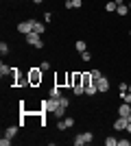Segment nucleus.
I'll return each mask as SVG.
<instances>
[{
	"mask_svg": "<svg viewBox=\"0 0 131 146\" xmlns=\"http://www.w3.org/2000/svg\"><path fill=\"white\" fill-rule=\"evenodd\" d=\"M44 79V70L42 68H31L29 70V81H31V87H37Z\"/></svg>",
	"mask_w": 131,
	"mask_h": 146,
	"instance_id": "1",
	"label": "nucleus"
},
{
	"mask_svg": "<svg viewBox=\"0 0 131 146\" xmlns=\"http://www.w3.org/2000/svg\"><path fill=\"white\" fill-rule=\"evenodd\" d=\"M94 140V133L92 131H85V133H79L74 137V146H83V144H90Z\"/></svg>",
	"mask_w": 131,
	"mask_h": 146,
	"instance_id": "2",
	"label": "nucleus"
},
{
	"mask_svg": "<svg viewBox=\"0 0 131 146\" xmlns=\"http://www.w3.org/2000/svg\"><path fill=\"white\" fill-rule=\"evenodd\" d=\"M59 107V98H46L42 103V111H50V113H55V109Z\"/></svg>",
	"mask_w": 131,
	"mask_h": 146,
	"instance_id": "3",
	"label": "nucleus"
},
{
	"mask_svg": "<svg viewBox=\"0 0 131 146\" xmlns=\"http://www.w3.org/2000/svg\"><path fill=\"white\" fill-rule=\"evenodd\" d=\"M26 42L31 44L33 48H37V50H42V48H44V42H42V39H39V35H37V33H35V31L26 35Z\"/></svg>",
	"mask_w": 131,
	"mask_h": 146,
	"instance_id": "4",
	"label": "nucleus"
},
{
	"mask_svg": "<svg viewBox=\"0 0 131 146\" xmlns=\"http://www.w3.org/2000/svg\"><path fill=\"white\" fill-rule=\"evenodd\" d=\"M33 22H35V20H24V22H20L18 24V33H22V35L33 33Z\"/></svg>",
	"mask_w": 131,
	"mask_h": 146,
	"instance_id": "5",
	"label": "nucleus"
},
{
	"mask_svg": "<svg viewBox=\"0 0 131 146\" xmlns=\"http://www.w3.org/2000/svg\"><path fill=\"white\" fill-rule=\"evenodd\" d=\"M70 127H74V118H61V120L57 122V129H59V131H66V129H70Z\"/></svg>",
	"mask_w": 131,
	"mask_h": 146,
	"instance_id": "6",
	"label": "nucleus"
},
{
	"mask_svg": "<svg viewBox=\"0 0 131 146\" xmlns=\"http://www.w3.org/2000/svg\"><path fill=\"white\" fill-rule=\"evenodd\" d=\"M127 124H129V120H127V118H122V116H118L116 120H114V129H116V131H125Z\"/></svg>",
	"mask_w": 131,
	"mask_h": 146,
	"instance_id": "7",
	"label": "nucleus"
},
{
	"mask_svg": "<svg viewBox=\"0 0 131 146\" xmlns=\"http://www.w3.org/2000/svg\"><path fill=\"white\" fill-rule=\"evenodd\" d=\"M96 87H98V92H109V79L100 76V79L96 81Z\"/></svg>",
	"mask_w": 131,
	"mask_h": 146,
	"instance_id": "8",
	"label": "nucleus"
},
{
	"mask_svg": "<svg viewBox=\"0 0 131 146\" xmlns=\"http://www.w3.org/2000/svg\"><path fill=\"white\" fill-rule=\"evenodd\" d=\"M131 113V105L129 103H125V100H122V105H120L118 107V116H122V118H127Z\"/></svg>",
	"mask_w": 131,
	"mask_h": 146,
	"instance_id": "9",
	"label": "nucleus"
},
{
	"mask_svg": "<svg viewBox=\"0 0 131 146\" xmlns=\"http://www.w3.org/2000/svg\"><path fill=\"white\" fill-rule=\"evenodd\" d=\"M50 98H61V85H57L55 83V87H50V94H48Z\"/></svg>",
	"mask_w": 131,
	"mask_h": 146,
	"instance_id": "10",
	"label": "nucleus"
},
{
	"mask_svg": "<svg viewBox=\"0 0 131 146\" xmlns=\"http://www.w3.org/2000/svg\"><path fill=\"white\" fill-rule=\"evenodd\" d=\"M81 83H83V74L81 72H72V87L81 85Z\"/></svg>",
	"mask_w": 131,
	"mask_h": 146,
	"instance_id": "11",
	"label": "nucleus"
},
{
	"mask_svg": "<svg viewBox=\"0 0 131 146\" xmlns=\"http://www.w3.org/2000/svg\"><path fill=\"white\" fill-rule=\"evenodd\" d=\"M15 133H18V127H15V124H11V127L5 129V135H7V137H15Z\"/></svg>",
	"mask_w": 131,
	"mask_h": 146,
	"instance_id": "12",
	"label": "nucleus"
},
{
	"mask_svg": "<svg viewBox=\"0 0 131 146\" xmlns=\"http://www.w3.org/2000/svg\"><path fill=\"white\" fill-rule=\"evenodd\" d=\"M33 31H35V33H37V35H42L44 31H46V26H44L42 22H37V20H35V22H33Z\"/></svg>",
	"mask_w": 131,
	"mask_h": 146,
	"instance_id": "13",
	"label": "nucleus"
},
{
	"mask_svg": "<svg viewBox=\"0 0 131 146\" xmlns=\"http://www.w3.org/2000/svg\"><path fill=\"white\" fill-rule=\"evenodd\" d=\"M116 9H118V2H116V0H109V2H107V5H105V11H107V13L116 11Z\"/></svg>",
	"mask_w": 131,
	"mask_h": 146,
	"instance_id": "14",
	"label": "nucleus"
},
{
	"mask_svg": "<svg viewBox=\"0 0 131 146\" xmlns=\"http://www.w3.org/2000/svg\"><path fill=\"white\" fill-rule=\"evenodd\" d=\"M96 92H98V87H96V81H94L92 85H87V87H85V94H87V96H94Z\"/></svg>",
	"mask_w": 131,
	"mask_h": 146,
	"instance_id": "15",
	"label": "nucleus"
},
{
	"mask_svg": "<svg viewBox=\"0 0 131 146\" xmlns=\"http://www.w3.org/2000/svg\"><path fill=\"white\" fill-rule=\"evenodd\" d=\"M7 74H11V68L7 66V63H0V76H2V79H5Z\"/></svg>",
	"mask_w": 131,
	"mask_h": 146,
	"instance_id": "16",
	"label": "nucleus"
},
{
	"mask_svg": "<svg viewBox=\"0 0 131 146\" xmlns=\"http://www.w3.org/2000/svg\"><path fill=\"white\" fill-rule=\"evenodd\" d=\"M131 9L127 5H118V9H116V13H118V15H127V13H129Z\"/></svg>",
	"mask_w": 131,
	"mask_h": 146,
	"instance_id": "17",
	"label": "nucleus"
},
{
	"mask_svg": "<svg viewBox=\"0 0 131 146\" xmlns=\"http://www.w3.org/2000/svg\"><path fill=\"white\" fill-rule=\"evenodd\" d=\"M63 113H66V107H61V105H59V107L55 109V118H57V120H61Z\"/></svg>",
	"mask_w": 131,
	"mask_h": 146,
	"instance_id": "18",
	"label": "nucleus"
},
{
	"mask_svg": "<svg viewBox=\"0 0 131 146\" xmlns=\"http://www.w3.org/2000/svg\"><path fill=\"white\" fill-rule=\"evenodd\" d=\"M74 48L79 50V52H85V48H87V46H85V42H83V39H79V42L74 44Z\"/></svg>",
	"mask_w": 131,
	"mask_h": 146,
	"instance_id": "19",
	"label": "nucleus"
},
{
	"mask_svg": "<svg viewBox=\"0 0 131 146\" xmlns=\"http://www.w3.org/2000/svg\"><path fill=\"white\" fill-rule=\"evenodd\" d=\"M72 92H74V96H81V94H85V87H83V85H74Z\"/></svg>",
	"mask_w": 131,
	"mask_h": 146,
	"instance_id": "20",
	"label": "nucleus"
},
{
	"mask_svg": "<svg viewBox=\"0 0 131 146\" xmlns=\"http://www.w3.org/2000/svg\"><path fill=\"white\" fill-rule=\"evenodd\" d=\"M59 105H61V107H66V109H68V107H70V98L61 96V98H59Z\"/></svg>",
	"mask_w": 131,
	"mask_h": 146,
	"instance_id": "21",
	"label": "nucleus"
},
{
	"mask_svg": "<svg viewBox=\"0 0 131 146\" xmlns=\"http://www.w3.org/2000/svg\"><path fill=\"white\" fill-rule=\"evenodd\" d=\"M90 74H92V79H94V81H98L100 76H103V74H100V70H90Z\"/></svg>",
	"mask_w": 131,
	"mask_h": 146,
	"instance_id": "22",
	"label": "nucleus"
},
{
	"mask_svg": "<svg viewBox=\"0 0 131 146\" xmlns=\"http://www.w3.org/2000/svg\"><path fill=\"white\" fill-rule=\"evenodd\" d=\"M116 144H118L116 137H107V140H105V146H116Z\"/></svg>",
	"mask_w": 131,
	"mask_h": 146,
	"instance_id": "23",
	"label": "nucleus"
},
{
	"mask_svg": "<svg viewBox=\"0 0 131 146\" xmlns=\"http://www.w3.org/2000/svg\"><path fill=\"white\" fill-rule=\"evenodd\" d=\"M0 52H2V55H9V44H0Z\"/></svg>",
	"mask_w": 131,
	"mask_h": 146,
	"instance_id": "24",
	"label": "nucleus"
},
{
	"mask_svg": "<svg viewBox=\"0 0 131 146\" xmlns=\"http://www.w3.org/2000/svg\"><path fill=\"white\" fill-rule=\"evenodd\" d=\"M9 144H11V137L2 135V140H0V146H9Z\"/></svg>",
	"mask_w": 131,
	"mask_h": 146,
	"instance_id": "25",
	"label": "nucleus"
},
{
	"mask_svg": "<svg viewBox=\"0 0 131 146\" xmlns=\"http://www.w3.org/2000/svg\"><path fill=\"white\" fill-rule=\"evenodd\" d=\"M81 59L83 61H92V55H90V52H81Z\"/></svg>",
	"mask_w": 131,
	"mask_h": 146,
	"instance_id": "26",
	"label": "nucleus"
},
{
	"mask_svg": "<svg viewBox=\"0 0 131 146\" xmlns=\"http://www.w3.org/2000/svg\"><path fill=\"white\" fill-rule=\"evenodd\" d=\"M50 20H53V13L46 11V13H44V22H50Z\"/></svg>",
	"mask_w": 131,
	"mask_h": 146,
	"instance_id": "27",
	"label": "nucleus"
},
{
	"mask_svg": "<svg viewBox=\"0 0 131 146\" xmlns=\"http://www.w3.org/2000/svg\"><path fill=\"white\" fill-rule=\"evenodd\" d=\"M81 5H83L81 0H72V9H79V7H81Z\"/></svg>",
	"mask_w": 131,
	"mask_h": 146,
	"instance_id": "28",
	"label": "nucleus"
},
{
	"mask_svg": "<svg viewBox=\"0 0 131 146\" xmlns=\"http://www.w3.org/2000/svg\"><path fill=\"white\" fill-rule=\"evenodd\" d=\"M39 68H42V70H50V63H48V61H42V66H39Z\"/></svg>",
	"mask_w": 131,
	"mask_h": 146,
	"instance_id": "29",
	"label": "nucleus"
},
{
	"mask_svg": "<svg viewBox=\"0 0 131 146\" xmlns=\"http://www.w3.org/2000/svg\"><path fill=\"white\" fill-rule=\"evenodd\" d=\"M129 144H131L129 140H118V146H129Z\"/></svg>",
	"mask_w": 131,
	"mask_h": 146,
	"instance_id": "30",
	"label": "nucleus"
},
{
	"mask_svg": "<svg viewBox=\"0 0 131 146\" xmlns=\"http://www.w3.org/2000/svg\"><path fill=\"white\" fill-rule=\"evenodd\" d=\"M127 87H129L127 83H120V85H118V90H120V92H127Z\"/></svg>",
	"mask_w": 131,
	"mask_h": 146,
	"instance_id": "31",
	"label": "nucleus"
},
{
	"mask_svg": "<svg viewBox=\"0 0 131 146\" xmlns=\"http://www.w3.org/2000/svg\"><path fill=\"white\" fill-rule=\"evenodd\" d=\"M125 131H129V133H131V122H129V124H127V129H125Z\"/></svg>",
	"mask_w": 131,
	"mask_h": 146,
	"instance_id": "32",
	"label": "nucleus"
},
{
	"mask_svg": "<svg viewBox=\"0 0 131 146\" xmlns=\"http://www.w3.org/2000/svg\"><path fill=\"white\" fill-rule=\"evenodd\" d=\"M33 2H35V5H42V2H44V0H33Z\"/></svg>",
	"mask_w": 131,
	"mask_h": 146,
	"instance_id": "33",
	"label": "nucleus"
},
{
	"mask_svg": "<svg viewBox=\"0 0 131 146\" xmlns=\"http://www.w3.org/2000/svg\"><path fill=\"white\" fill-rule=\"evenodd\" d=\"M127 120H129V122H131V113H129V116H127Z\"/></svg>",
	"mask_w": 131,
	"mask_h": 146,
	"instance_id": "34",
	"label": "nucleus"
},
{
	"mask_svg": "<svg viewBox=\"0 0 131 146\" xmlns=\"http://www.w3.org/2000/svg\"><path fill=\"white\" fill-rule=\"evenodd\" d=\"M129 9H131V0H129Z\"/></svg>",
	"mask_w": 131,
	"mask_h": 146,
	"instance_id": "35",
	"label": "nucleus"
},
{
	"mask_svg": "<svg viewBox=\"0 0 131 146\" xmlns=\"http://www.w3.org/2000/svg\"><path fill=\"white\" fill-rule=\"evenodd\" d=\"M66 2H70V0H66Z\"/></svg>",
	"mask_w": 131,
	"mask_h": 146,
	"instance_id": "36",
	"label": "nucleus"
},
{
	"mask_svg": "<svg viewBox=\"0 0 131 146\" xmlns=\"http://www.w3.org/2000/svg\"><path fill=\"white\" fill-rule=\"evenodd\" d=\"M129 35H131V31H129Z\"/></svg>",
	"mask_w": 131,
	"mask_h": 146,
	"instance_id": "37",
	"label": "nucleus"
}]
</instances>
